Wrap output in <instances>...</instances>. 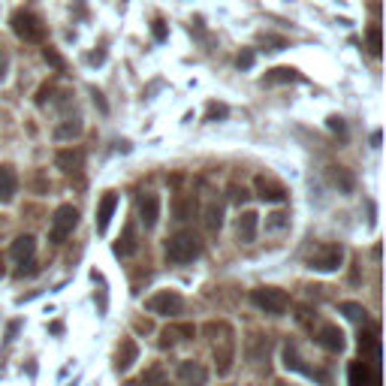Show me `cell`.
I'll list each match as a JSON object with an SVG mask.
<instances>
[{"instance_id": "36", "label": "cell", "mask_w": 386, "mask_h": 386, "mask_svg": "<svg viewBox=\"0 0 386 386\" xmlns=\"http://www.w3.org/2000/svg\"><path fill=\"white\" fill-rule=\"evenodd\" d=\"M151 30H154V39H166V25L160 22V18L154 22V27H151Z\"/></svg>"}, {"instance_id": "20", "label": "cell", "mask_w": 386, "mask_h": 386, "mask_svg": "<svg viewBox=\"0 0 386 386\" xmlns=\"http://www.w3.org/2000/svg\"><path fill=\"white\" fill-rule=\"evenodd\" d=\"M136 251H139L136 227H133V223H127V227H124V236H121V239L115 241V253H118V257H133Z\"/></svg>"}, {"instance_id": "11", "label": "cell", "mask_w": 386, "mask_h": 386, "mask_svg": "<svg viewBox=\"0 0 386 386\" xmlns=\"http://www.w3.org/2000/svg\"><path fill=\"white\" fill-rule=\"evenodd\" d=\"M317 341H320V347H326L329 353H341L344 350V332L335 326V323H323V326L317 329Z\"/></svg>"}, {"instance_id": "22", "label": "cell", "mask_w": 386, "mask_h": 386, "mask_svg": "<svg viewBox=\"0 0 386 386\" xmlns=\"http://www.w3.org/2000/svg\"><path fill=\"white\" fill-rule=\"evenodd\" d=\"M193 335H197V326H166L164 335H160V344H164V347H169V344L193 338Z\"/></svg>"}, {"instance_id": "5", "label": "cell", "mask_w": 386, "mask_h": 386, "mask_svg": "<svg viewBox=\"0 0 386 386\" xmlns=\"http://www.w3.org/2000/svg\"><path fill=\"white\" fill-rule=\"evenodd\" d=\"M145 308L151 314H160V317H178V314L185 311V299H181L175 290H160L145 302Z\"/></svg>"}, {"instance_id": "1", "label": "cell", "mask_w": 386, "mask_h": 386, "mask_svg": "<svg viewBox=\"0 0 386 386\" xmlns=\"http://www.w3.org/2000/svg\"><path fill=\"white\" fill-rule=\"evenodd\" d=\"M206 332L215 338V359H218V374L227 378L232 371V357H236V341H232V329L227 323H208Z\"/></svg>"}, {"instance_id": "41", "label": "cell", "mask_w": 386, "mask_h": 386, "mask_svg": "<svg viewBox=\"0 0 386 386\" xmlns=\"http://www.w3.org/2000/svg\"><path fill=\"white\" fill-rule=\"evenodd\" d=\"M157 386H169V383H157Z\"/></svg>"}, {"instance_id": "28", "label": "cell", "mask_w": 386, "mask_h": 386, "mask_svg": "<svg viewBox=\"0 0 386 386\" xmlns=\"http://www.w3.org/2000/svg\"><path fill=\"white\" fill-rule=\"evenodd\" d=\"M227 115H229V109L223 103H208V109H206V121H220Z\"/></svg>"}, {"instance_id": "9", "label": "cell", "mask_w": 386, "mask_h": 386, "mask_svg": "<svg viewBox=\"0 0 386 386\" xmlns=\"http://www.w3.org/2000/svg\"><path fill=\"white\" fill-rule=\"evenodd\" d=\"M178 380L185 383V386H206L208 383V371H206V365L202 362H193V359H185V362H178Z\"/></svg>"}, {"instance_id": "19", "label": "cell", "mask_w": 386, "mask_h": 386, "mask_svg": "<svg viewBox=\"0 0 386 386\" xmlns=\"http://www.w3.org/2000/svg\"><path fill=\"white\" fill-rule=\"evenodd\" d=\"M329 181L341 193H353V187H357V178H353V172L347 166H329Z\"/></svg>"}, {"instance_id": "4", "label": "cell", "mask_w": 386, "mask_h": 386, "mask_svg": "<svg viewBox=\"0 0 386 386\" xmlns=\"http://www.w3.org/2000/svg\"><path fill=\"white\" fill-rule=\"evenodd\" d=\"M251 302L257 305L260 311L275 314V317L290 308V296L284 290H278V287H257V290H251Z\"/></svg>"}, {"instance_id": "39", "label": "cell", "mask_w": 386, "mask_h": 386, "mask_svg": "<svg viewBox=\"0 0 386 386\" xmlns=\"http://www.w3.org/2000/svg\"><path fill=\"white\" fill-rule=\"evenodd\" d=\"M380 139H383V136H380V130H374V133H371V145L378 148V145H380Z\"/></svg>"}, {"instance_id": "37", "label": "cell", "mask_w": 386, "mask_h": 386, "mask_svg": "<svg viewBox=\"0 0 386 386\" xmlns=\"http://www.w3.org/2000/svg\"><path fill=\"white\" fill-rule=\"evenodd\" d=\"M46 94H52V88H39V97H36L39 106H46Z\"/></svg>"}, {"instance_id": "21", "label": "cell", "mask_w": 386, "mask_h": 386, "mask_svg": "<svg viewBox=\"0 0 386 386\" xmlns=\"http://www.w3.org/2000/svg\"><path fill=\"white\" fill-rule=\"evenodd\" d=\"M257 227H260V215L257 211H245V215L239 218V241H253L257 239Z\"/></svg>"}, {"instance_id": "33", "label": "cell", "mask_w": 386, "mask_h": 386, "mask_svg": "<svg viewBox=\"0 0 386 386\" xmlns=\"http://www.w3.org/2000/svg\"><path fill=\"white\" fill-rule=\"evenodd\" d=\"M229 199H232V202H245V199H248V190L239 187V185H229Z\"/></svg>"}, {"instance_id": "2", "label": "cell", "mask_w": 386, "mask_h": 386, "mask_svg": "<svg viewBox=\"0 0 386 386\" xmlns=\"http://www.w3.org/2000/svg\"><path fill=\"white\" fill-rule=\"evenodd\" d=\"M202 253V241L197 232H175L169 241H166V257L172 262H193Z\"/></svg>"}, {"instance_id": "14", "label": "cell", "mask_w": 386, "mask_h": 386, "mask_svg": "<svg viewBox=\"0 0 386 386\" xmlns=\"http://www.w3.org/2000/svg\"><path fill=\"white\" fill-rule=\"evenodd\" d=\"M284 365H287L290 371H299V374H305V378H323V374H320L317 368L305 365V359L296 353V347H293V344H284Z\"/></svg>"}, {"instance_id": "31", "label": "cell", "mask_w": 386, "mask_h": 386, "mask_svg": "<svg viewBox=\"0 0 386 386\" xmlns=\"http://www.w3.org/2000/svg\"><path fill=\"white\" fill-rule=\"evenodd\" d=\"M290 223V215H284V211H275V215L269 218V223H266V229H284Z\"/></svg>"}, {"instance_id": "24", "label": "cell", "mask_w": 386, "mask_h": 386, "mask_svg": "<svg viewBox=\"0 0 386 386\" xmlns=\"http://www.w3.org/2000/svg\"><path fill=\"white\" fill-rule=\"evenodd\" d=\"M347 380H350V386H374L371 383V371H368V365H365V362H350Z\"/></svg>"}, {"instance_id": "6", "label": "cell", "mask_w": 386, "mask_h": 386, "mask_svg": "<svg viewBox=\"0 0 386 386\" xmlns=\"http://www.w3.org/2000/svg\"><path fill=\"white\" fill-rule=\"evenodd\" d=\"M76 223H79V211L73 206H58L55 208V215H52V229H48V239L55 241V245H60L69 232L76 229Z\"/></svg>"}, {"instance_id": "17", "label": "cell", "mask_w": 386, "mask_h": 386, "mask_svg": "<svg viewBox=\"0 0 386 386\" xmlns=\"http://www.w3.org/2000/svg\"><path fill=\"white\" fill-rule=\"evenodd\" d=\"M115 208H118V197L115 193H106V197L100 199V206H97V232L109 229V220H112V215H115Z\"/></svg>"}, {"instance_id": "35", "label": "cell", "mask_w": 386, "mask_h": 386, "mask_svg": "<svg viewBox=\"0 0 386 386\" xmlns=\"http://www.w3.org/2000/svg\"><path fill=\"white\" fill-rule=\"evenodd\" d=\"M329 130H335V133L344 136V121H341L338 115H332V118H329Z\"/></svg>"}, {"instance_id": "18", "label": "cell", "mask_w": 386, "mask_h": 386, "mask_svg": "<svg viewBox=\"0 0 386 386\" xmlns=\"http://www.w3.org/2000/svg\"><path fill=\"white\" fill-rule=\"evenodd\" d=\"M18 190V175L13 166H0V202H13Z\"/></svg>"}, {"instance_id": "23", "label": "cell", "mask_w": 386, "mask_h": 386, "mask_svg": "<svg viewBox=\"0 0 386 386\" xmlns=\"http://www.w3.org/2000/svg\"><path fill=\"white\" fill-rule=\"evenodd\" d=\"M193 215H197V197H193V193H178V199H175V218H178V220H190Z\"/></svg>"}, {"instance_id": "34", "label": "cell", "mask_w": 386, "mask_h": 386, "mask_svg": "<svg viewBox=\"0 0 386 386\" xmlns=\"http://www.w3.org/2000/svg\"><path fill=\"white\" fill-rule=\"evenodd\" d=\"M239 67L241 69H251L253 67V52H251V48H245V52L239 55Z\"/></svg>"}, {"instance_id": "27", "label": "cell", "mask_w": 386, "mask_h": 386, "mask_svg": "<svg viewBox=\"0 0 386 386\" xmlns=\"http://www.w3.org/2000/svg\"><path fill=\"white\" fill-rule=\"evenodd\" d=\"M79 133H82V121H79V118H69V121H64V124L55 130L58 139H76Z\"/></svg>"}, {"instance_id": "7", "label": "cell", "mask_w": 386, "mask_h": 386, "mask_svg": "<svg viewBox=\"0 0 386 386\" xmlns=\"http://www.w3.org/2000/svg\"><path fill=\"white\" fill-rule=\"evenodd\" d=\"M344 260V248L341 245H320L317 251L308 257V269L314 272H335Z\"/></svg>"}, {"instance_id": "13", "label": "cell", "mask_w": 386, "mask_h": 386, "mask_svg": "<svg viewBox=\"0 0 386 386\" xmlns=\"http://www.w3.org/2000/svg\"><path fill=\"white\" fill-rule=\"evenodd\" d=\"M58 166L67 172V175H82V166H85V151L79 148H67V151H58Z\"/></svg>"}, {"instance_id": "38", "label": "cell", "mask_w": 386, "mask_h": 386, "mask_svg": "<svg viewBox=\"0 0 386 386\" xmlns=\"http://www.w3.org/2000/svg\"><path fill=\"white\" fill-rule=\"evenodd\" d=\"M94 103H97L100 109H103V112H106V100H103V94H100V91H94Z\"/></svg>"}, {"instance_id": "29", "label": "cell", "mask_w": 386, "mask_h": 386, "mask_svg": "<svg viewBox=\"0 0 386 386\" xmlns=\"http://www.w3.org/2000/svg\"><path fill=\"white\" fill-rule=\"evenodd\" d=\"M260 43H262V46H269L266 52H281V48H287V39H281V36H272V34H266V36L260 39Z\"/></svg>"}, {"instance_id": "30", "label": "cell", "mask_w": 386, "mask_h": 386, "mask_svg": "<svg viewBox=\"0 0 386 386\" xmlns=\"http://www.w3.org/2000/svg\"><path fill=\"white\" fill-rule=\"evenodd\" d=\"M43 58H46V64H52L55 69H64V58H60L52 46H46V48H43Z\"/></svg>"}, {"instance_id": "10", "label": "cell", "mask_w": 386, "mask_h": 386, "mask_svg": "<svg viewBox=\"0 0 386 386\" xmlns=\"http://www.w3.org/2000/svg\"><path fill=\"white\" fill-rule=\"evenodd\" d=\"M34 253H36V239L34 236H18L13 245H9V257L22 266H34Z\"/></svg>"}, {"instance_id": "32", "label": "cell", "mask_w": 386, "mask_h": 386, "mask_svg": "<svg viewBox=\"0 0 386 386\" xmlns=\"http://www.w3.org/2000/svg\"><path fill=\"white\" fill-rule=\"evenodd\" d=\"M368 46H371L374 55H380V27H378V25L368 27Z\"/></svg>"}, {"instance_id": "8", "label": "cell", "mask_w": 386, "mask_h": 386, "mask_svg": "<svg viewBox=\"0 0 386 386\" xmlns=\"http://www.w3.org/2000/svg\"><path fill=\"white\" fill-rule=\"evenodd\" d=\"M253 190H257V197L262 202H284V199H287V187H284L281 181L269 178V175H257V178H253Z\"/></svg>"}, {"instance_id": "3", "label": "cell", "mask_w": 386, "mask_h": 386, "mask_svg": "<svg viewBox=\"0 0 386 386\" xmlns=\"http://www.w3.org/2000/svg\"><path fill=\"white\" fill-rule=\"evenodd\" d=\"M9 25H13V34L18 39H25V43H43V39H46V25L39 22L34 13H27V9H18V13H13Z\"/></svg>"}, {"instance_id": "26", "label": "cell", "mask_w": 386, "mask_h": 386, "mask_svg": "<svg viewBox=\"0 0 386 386\" xmlns=\"http://www.w3.org/2000/svg\"><path fill=\"white\" fill-rule=\"evenodd\" d=\"M341 314L347 320H353V323H365V320H368V311H365L359 302H341Z\"/></svg>"}, {"instance_id": "16", "label": "cell", "mask_w": 386, "mask_h": 386, "mask_svg": "<svg viewBox=\"0 0 386 386\" xmlns=\"http://www.w3.org/2000/svg\"><path fill=\"white\" fill-rule=\"evenodd\" d=\"M284 82H305V76L293 67H275L262 76V85H284Z\"/></svg>"}, {"instance_id": "15", "label": "cell", "mask_w": 386, "mask_h": 386, "mask_svg": "<svg viewBox=\"0 0 386 386\" xmlns=\"http://www.w3.org/2000/svg\"><path fill=\"white\" fill-rule=\"evenodd\" d=\"M136 357H139L136 341H133V338H121V344H118V353H115V368H118V371H127L130 365L136 362Z\"/></svg>"}, {"instance_id": "25", "label": "cell", "mask_w": 386, "mask_h": 386, "mask_svg": "<svg viewBox=\"0 0 386 386\" xmlns=\"http://www.w3.org/2000/svg\"><path fill=\"white\" fill-rule=\"evenodd\" d=\"M223 227V206H218V202H208L206 206V229L208 232H218Z\"/></svg>"}, {"instance_id": "12", "label": "cell", "mask_w": 386, "mask_h": 386, "mask_svg": "<svg viewBox=\"0 0 386 386\" xmlns=\"http://www.w3.org/2000/svg\"><path fill=\"white\" fill-rule=\"evenodd\" d=\"M157 218H160V197L157 193H145V197L139 199V220L145 223V229H154Z\"/></svg>"}, {"instance_id": "40", "label": "cell", "mask_w": 386, "mask_h": 386, "mask_svg": "<svg viewBox=\"0 0 386 386\" xmlns=\"http://www.w3.org/2000/svg\"><path fill=\"white\" fill-rule=\"evenodd\" d=\"M0 275H4V262H0Z\"/></svg>"}]
</instances>
